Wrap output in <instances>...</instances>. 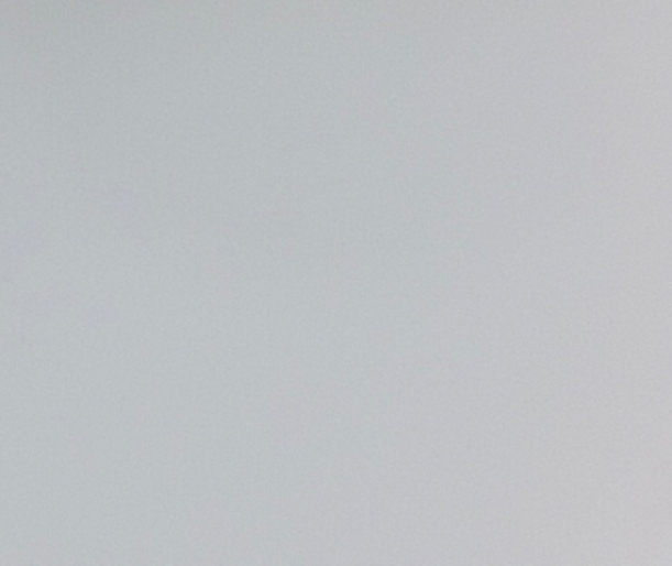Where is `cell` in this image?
I'll return each mask as SVG.
<instances>
[]
</instances>
